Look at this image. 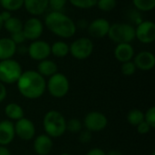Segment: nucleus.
Instances as JSON below:
<instances>
[{"mask_svg":"<svg viewBox=\"0 0 155 155\" xmlns=\"http://www.w3.org/2000/svg\"><path fill=\"white\" fill-rule=\"evenodd\" d=\"M136 69L137 68H136V66H135V64H134V63L133 61H128V62L123 63L122 67H121L123 74H124L126 76L133 75L135 73Z\"/></svg>","mask_w":155,"mask_h":155,"instance_id":"c85d7f7f","label":"nucleus"},{"mask_svg":"<svg viewBox=\"0 0 155 155\" xmlns=\"http://www.w3.org/2000/svg\"><path fill=\"white\" fill-rule=\"evenodd\" d=\"M23 21L15 16H11L9 19H7L6 21L4 22V25L3 28H5L8 33H10V35L22 31L23 29Z\"/></svg>","mask_w":155,"mask_h":155,"instance_id":"412c9836","label":"nucleus"},{"mask_svg":"<svg viewBox=\"0 0 155 155\" xmlns=\"http://www.w3.org/2000/svg\"><path fill=\"white\" fill-rule=\"evenodd\" d=\"M37 72L44 77L45 76L50 77L57 73V65L54 61L49 59H45L39 62L37 65Z\"/></svg>","mask_w":155,"mask_h":155,"instance_id":"aec40b11","label":"nucleus"},{"mask_svg":"<svg viewBox=\"0 0 155 155\" xmlns=\"http://www.w3.org/2000/svg\"><path fill=\"white\" fill-rule=\"evenodd\" d=\"M98 0H68V2L79 9H90L96 6Z\"/></svg>","mask_w":155,"mask_h":155,"instance_id":"bb28decb","label":"nucleus"},{"mask_svg":"<svg viewBox=\"0 0 155 155\" xmlns=\"http://www.w3.org/2000/svg\"><path fill=\"white\" fill-rule=\"evenodd\" d=\"M106 155H123L119 151H111Z\"/></svg>","mask_w":155,"mask_h":155,"instance_id":"a19ab883","label":"nucleus"},{"mask_svg":"<svg viewBox=\"0 0 155 155\" xmlns=\"http://www.w3.org/2000/svg\"><path fill=\"white\" fill-rule=\"evenodd\" d=\"M134 63L136 68L142 71L152 70L155 65L154 54L148 51H143L134 56Z\"/></svg>","mask_w":155,"mask_h":155,"instance_id":"4468645a","label":"nucleus"},{"mask_svg":"<svg viewBox=\"0 0 155 155\" xmlns=\"http://www.w3.org/2000/svg\"><path fill=\"white\" fill-rule=\"evenodd\" d=\"M68 0H48V7H50L52 11L62 12Z\"/></svg>","mask_w":155,"mask_h":155,"instance_id":"7c9ffc66","label":"nucleus"},{"mask_svg":"<svg viewBox=\"0 0 155 155\" xmlns=\"http://www.w3.org/2000/svg\"><path fill=\"white\" fill-rule=\"evenodd\" d=\"M16 83L20 94L27 99L39 98L46 88L45 77L37 71L23 72Z\"/></svg>","mask_w":155,"mask_h":155,"instance_id":"f03ea898","label":"nucleus"},{"mask_svg":"<svg viewBox=\"0 0 155 155\" xmlns=\"http://www.w3.org/2000/svg\"><path fill=\"white\" fill-rule=\"evenodd\" d=\"M23 71L20 64L10 58L0 61V82L3 84H15L18 81Z\"/></svg>","mask_w":155,"mask_h":155,"instance_id":"39448f33","label":"nucleus"},{"mask_svg":"<svg viewBox=\"0 0 155 155\" xmlns=\"http://www.w3.org/2000/svg\"><path fill=\"white\" fill-rule=\"evenodd\" d=\"M10 38H11V40H12L16 45L23 44V43L26 40L25 37V35H24L23 31H19V32H16V33L12 34L11 36H10Z\"/></svg>","mask_w":155,"mask_h":155,"instance_id":"473e14b6","label":"nucleus"},{"mask_svg":"<svg viewBox=\"0 0 155 155\" xmlns=\"http://www.w3.org/2000/svg\"><path fill=\"white\" fill-rule=\"evenodd\" d=\"M151 130V126L145 122H142L141 124H139L137 125V132L140 134H148Z\"/></svg>","mask_w":155,"mask_h":155,"instance_id":"72a5a7b5","label":"nucleus"},{"mask_svg":"<svg viewBox=\"0 0 155 155\" xmlns=\"http://www.w3.org/2000/svg\"><path fill=\"white\" fill-rule=\"evenodd\" d=\"M24 7L32 16H38L47 9L48 0H24Z\"/></svg>","mask_w":155,"mask_h":155,"instance_id":"dca6fc26","label":"nucleus"},{"mask_svg":"<svg viewBox=\"0 0 155 155\" xmlns=\"http://www.w3.org/2000/svg\"><path fill=\"white\" fill-rule=\"evenodd\" d=\"M107 125V119L104 114L99 112H92L84 118V126L90 132H98Z\"/></svg>","mask_w":155,"mask_h":155,"instance_id":"f8f14e48","label":"nucleus"},{"mask_svg":"<svg viewBox=\"0 0 155 155\" xmlns=\"http://www.w3.org/2000/svg\"><path fill=\"white\" fill-rule=\"evenodd\" d=\"M44 128L50 137H59L66 131V121L57 111L48 112L44 118Z\"/></svg>","mask_w":155,"mask_h":155,"instance_id":"7ed1b4c3","label":"nucleus"},{"mask_svg":"<svg viewBox=\"0 0 155 155\" xmlns=\"http://www.w3.org/2000/svg\"><path fill=\"white\" fill-rule=\"evenodd\" d=\"M88 24L89 23H87V21L85 19H81V20L78 21V23L76 25V27H79L81 29H85V28H87Z\"/></svg>","mask_w":155,"mask_h":155,"instance_id":"4c0bfd02","label":"nucleus"},{"mask_svg":"<svg viewBox=\"0 0 155 155\" xmlns=\"http://www.w3.org/2000/svg\"><path fill=\"white\" fill-rule=\"evenodd\" d=\"M135 38L143 44H152L155 40V24L153 21H141L135 27Z\"/></svg>","mask_w":155,"mask_h":155,"instance_id":"9d476101","label":"nucleus"},{"mask_svg":"<svg viewBox=\"0 0 155 155\" xmlns=\"http://www.w3.org/2000/svg\"><path fill=\"white\" fill-rule=\"evenodd\" d=\"M127 120L132 125L137 126L139 124L144 121V114L140 110L134 109L129 112L127 115Z\"/></svg>","mask_w":155,"mask_h":155,"instance_id":"a878e982","label":"nucleus"},{"mask_svg":"<svg viewBox=\"0 0 155 155\" xmlns=\"http://www.w3.org/2000/svg\"><path fill=\"white\" fill-rule=\"evenodd\" d=\"M144 121L151 126V128L155 127V108H150L144 114Z\"/></svg>","mask_w":155,"mask_h":155,"instance_id":"2f4dec72","label":"nucleus"},{"mask_svg":"<svg viewBox=\"0 0 155 155\" xmlns=\"http://www.w3.org/2000/svg\"><path fill=\"white\" fill-rule=\"evenodd\" d=\"M0 122H1V121H0Z\"/></svg>","mask_w":155,"mask_h":155,"instance_id":"a18cd8bd","label":"nucleus"},{"mask_svg":"<svg viewBox=\"0 0 155 155\" xmlns=\"http://www.w3.org/2000/svg\"><path fill=\"white\" fill-rule=\"evenodd\" d=\"M86 155H106L104 153V152L101 149H98V148H95V149H93L91 150Z\"/></svg>","mask_w":155,"mask_h":155,"instance_id":"58836bf2","label":"nucleus"},{"mask_svg":"<svg viewBox=\"0 0 155 155\" xmlns=\"http://www.w3.org/2000/svg\"><path fill=\"white\" fill-rule=\"evenodd\" d=\"M94 51V43L88 37H80L69 45V54L77 59L84 60L90 57Z\"/></svg>","mask_w":155,"mask_h":155,"instance_id":"423d86ee","label":"nucleus"},{"mask_svg":"<svg viewBox=\"0 0 155 155\" xmlns=\"http://www.w3.org/2000/svg\"><path fill=\"white\" fill-rule=\"evenodd\" d=\"M110 22L103 17L95 18L92 22L88 24L87 31L92 37L94 38H104L107 36L109 28H110Z\"/></svg>","mask_w":155,"mask_h":155,"instance_id":"9b49d317","label":"nucleus"},{"mask_svg":"<svg viewBox=\"0 0 155 155\" xmlns=\"http://www.w3.org/2000/svg\"><path fill=\"white\" fill-rule=\"evenodd\" d=\"M15 126V133L17 134L19 138L25 141L31 140L35 134V128L34 124L26 119V118H22L18 121H16V124Z\"/></svg>","mask_w":155,"mask_h":155,"instance_id":"ddd939ff","label":"nucleus"},{"mask_svg":"<svg viewBox=\"0 0 155 155\" xmlns=\"http://www.w3.org/2000/svg\"><path fill=\"white\" fill-rule=\"evenodd\" d=\"M91 138H92V135H91V132L90 131H84L83 133L80 134V136H79V140L82 142V143H88L91 141Z\"/></svg>","mask_w":155,"mask_h":155,"instance_id":"f704fd0d","label":"nucleus"},{"mask_svg":"<svg viewBox=\"0 0 155 155\" xmlns=\"http://www.w3.org/2000/svg\"><path fill=\"white\" fill-rule=\"evenodd\" d=\"M107 36L116 44H131L135 39V27L126 23H114L110 25Z\"/></svg>","mask_w":155,"mask_h":155,"instance_id":"20e7f679","label":"nucleus"},{"mask_svg":"<svg viewBox=\"0 0 155 155\" xmlns=\"http://www.w3.org/2000/svg\"><path fill=\"white\" fill-rule=\"evenodd\" d=\"M51 54L56 57H65L69 54V45L64 41H56L51 45Z\"/></svg>","mask_w":155,"mask_h":155,"instance_id":"5701e85b","label":"nucleus"},{"mask_svg":"<svg viewBox=\"0 0 155 155\" xmlns=\"http://www.w3.org/2000/svg\"><path fill=\"white\" fill-rule=\"evenodd\" d=\"M66 130L71 133H79L82 130V123L78 119H71L66 123Z\"/></svg>","mask_w":155,"mask_h":155,"instance_id":"c756f323","label":"nucleus"},{"mask_svg":"<svg viewBox=\"0 0 155 155\" xmlns=\"http://www.w3.org/2000/svg\"><path fill=\"white\" fill-rule=\"evenodd\" d=\"M133 4L142 12H150L155 8V0H133Z\"/></svg>","mask_w":155,"mask_h":155,"instance_id":"393cba45","label":"nucleus"},{"mask_svg":"<svg viewBox=\"0 0 155 155\" xmlns=\"http://www.w3.org/2000/svg\"><path fill=\"white\" fill-rule=\"evenodd\" d=\"M6 96V89L5 86L3 83L0 82V102H2L3 100H5Z\"/></svg>","mask_w":155,"mask_h":155,"instance_id":"c9c22d12","label":"nucleus"},{"mask_svg":"<svg viewBox=\"0 0 155 155\" xmlns=\"http://www.w3.org/2000/svg\"><path fill=\"white\" fill-rule=\"evenodd\" d=\"M0 5L12 13L24 7V0H0Z\"/></svg>","mask_w":155,"mask_h":155,"instance_id":"b1692460","label":"nucleus"},{"mask_svg":"<svg viewBox=\"0 0 155 155\" xmlns=\"http://www.w3.org/2000/svg\"><path fill=\"white\" fill-rule=\"evenodd\" d=\"M17 51V45L10 37L0 38V61L12 58Z\"/></svg>","mask_w":155,"mask_h":155,"instance_id":"a211bd4d","label":"nucleus"},{"mask_svg":"<svg viewBox=\"0 0 155 155\" xmlns=\"http://www.w3.org/2000/svg\"><path fill=\"white\" fill-rule=\"evenodd\" d=\"M134 56V48L130 43L117 44L114 48V57L119 62L125 63L132 61Z\"/></svg>","mask_w":155,"mask_h":155,"instance_id":"2eb2a0df","label":"nucleus"},{"mask_svg":"<svg viewBox=\"0 0 155 155\" xmlns=\"http://www.w3.org/2000/svg\"><path fill=\"white\" fill-rule=\"evenodd\" d=\"M117 5V0H98L96 6L103 12H111Z\"/></svg>","mask_w":155,"mask_h":155,"instance_id":"cd10ccee","label":"nucleus"},{"mask_svg":"<svg viewBox=\"0 0 155 155\" xmlns=\"http://www.w3.org/2000/svg\"><path fill=\"white\" fill-rule=\"evenodd\" d=\"M47 89L54 97H64L69 91V81L64 74L56 73L50 76L47 83Z\"/></svg>","mask_w":155,"mask_h":155,"instance_id":"0eeeda50","label":"nucleus"},{"mask_svg":"<svg viewBox=\"0 0 155 155\" xmlns=\"http://www.w3.org/2000/svg\"><path fill=\"white\" fill-rule=\"evenodd\" d=\"M153 155H155V154H154V153H153Z\"/></svg>","mask_w":155,"mask_h":155,"instance_id":"c03bdc74","label":"nucleus"},{"mask_svg":"<svg viewBox=\"0 0 155 155\" xmlns=\"http://www.w3.org/2000/svg\"><path fill=\"white\" fill-rule=\"evenodd\" d=\"M0 155H11V153L5 146L0 145Z\"/></svg>","mask_w":155,"mask_h":155,"instance_id":"ea45409f","label":"nucleus"},{"mask_svg":"<svg viewBox=\"0 0 155 155\" xmlns=\"http://www.w3.org/2000/svg\"><path fill=\"white\" fill-rule=\"evenodd\" d=\"M22 31L26 40L35 41L39 39L42 35L44 32V24L37 16H32L23 24Z\"/></svg>","mask_w":155,"mask_h":155,"instance_id":"6e6552de","label":"nucleus"},{"mask_svg":"<svg viewBox=\"0 0 155 155\" xmlns=\"http://www.w3.org/2000/svg\"><path fill=\"white\" fill-rule=\"evenodd\" d=\"M3 25H4V22H3V20H2V18L0 16V31L3 29Z\"/></svg>","mask_w":155,"mask_h":155,"instance_id":"79ce46f5","label":"nucleus"},{"mask_svg":"<svg viewBox=\"0 0 155 155\" xmlns=\"http://www.w3.org/2000/svg\"><path fill=\"white\" fill-rule=\"evenodd\" d=\"M27 54L33 60L42 61L51 54V45L44 40H35L27 47Z\"/></svg>","mask_w":155,"mask_h":155,"instance_id":"1a4fd4ad","label":"nucleus"},{"mask_svg":"<svg viewBox=\"0 0 155 155\" xmlns=\"http://www.w3.org/2000/svg\"><path fill=\"white\" fill-rule=\"evenodd\" d=\"M61 155H70V154H68V153H63V154H61Z\"/></svg>","mask_w":155,"mask_h":155,"instance_id":"37998d69","label":"nucleus"},{"mask_svg":"<svg viewBox=\"0 0 155 155\" xmlns=\"http://www.w3.org/2000/svg\"><path fill=\"white\" fill-rule=\"evenodd\" d=\"M15 135V126L10 121L0 122V145H7L10 143Z\"/></svg>","mask_w":155,"mask_h":155,"instance_id":"f3484780","label":"nucleus"},{"mask_svg":"<svg viewBox=\"0 0 155 155\" xmlns=\"http://www.w3.org/2000/svg\"><path fill=\"white\" fill-rule=\"evenodd\" d=\"M35 151L39 155H47L53 148V142L50 136L46 134L39 135L34 143Z\"/></svg>","mask_w":155,"mask_h":155,"instance_id":"6ab92c4d","label":"nucleus"},{"mask_svg":"<svg viewBox=\"0 0 155 155\" xmlns=\"http://www.w3.org/2000/svg\"><path fill=\"white\" fill-rule=\"evenodd\" d=\"M5 113L9 119L15 121H18L24 117V111L22 107L15 103L7 104L5 109Z\"/></svg>","mask_w":155,"mask_h":155,"instance_id":"4be33fe9","label":"nucleus"},{"mask_svg":"<svg viewBox=\"0 0 155 155\" xmlns=\"http://www.w3.org/2000/svg\"><path fill=\"white\" fill-rule=\"evenodd\" d=\"M46 28L61 38H71L76 33L75 22L63 12L51 11L45 18Z\"/></svg>","mask_w":155,"mask_h":155,"instance_id":"f257e3e1","label":"nucleus"},{"mask_svg":"<svg viewBox=\"0 0 155 155\" xmlns=\"http://www.w3.org/2000/svg\"><path fill=\"white\" fill-rule=\"evenodd\" d=\"M0 16H1L3 22H5V21H6L7 19H9V18L12 16V14H11V12H9V11H7V10H3V11L0 13Z\"/></svg>","mask_w":155,"mask_h":155,"instance_id":"e433bc0d","label":"nucleus"}]
</instances>
